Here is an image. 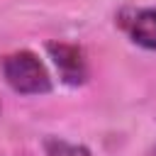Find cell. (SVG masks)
Segmentation results:
<instances>
[{
    "label": "cell",
    "instance_id": "7a4b0ae2",
    "mask_svg": "<svg viewBox=\"0 0 156 156\" xmlns=\"http://www.w3.org/2000/svg\"><path fill=\"white\" fill-rule=\"evenodd\" d=\"M46 51L66 85L78 88L88 80V61H85V54L80 46L68 44V41H49Z\"/></svg>",
    "mask_w": 156,
    "mask_h": 156
},
{
    "label": "cell",
    "instance_id": "6da1fadb",
    "mask_svg": "<svg viewBox=\"0 0 156 156\" xmlns=\"http://www.w3.org/2000/svg\"><path fill=\"white\" fill-rule=\"evenodd\" d=\"M2 78L20 95H46L54 83L46 66L32 51H15L2 58Z\"/></svg>",
    "mask_w": 156,
    "mask_h": 156
},
{
    "label": "cell",
    "instance_id": "3957f363",
    "mask_svg": "<svg viewBox=\"0 0 156 156\" xmlns=\"http://www.w3.org/2000/svg\"><path fill=\"white\" fill-rule=\"evenodd\" d=\"M117 22L136 46L146 51H156V7L124 10Z\"/></svg>",
    "mask_w": 156,
    "mask_h": 156
},
{
    "label": "cell",
    "instance_id": "5b68a950",
    "mask_svg": "<svg viewBox=\"0 0 156 156\" xmlns=\"http://www.w3.org/2000/svg\"><path fill=\"white\" fill-rule=\"evenodd\" d=\"M151 156H156V146H154V151H151Z\"/></svg>",
    "mask_w": 156,
    "mask_h": 156
},
{
    "label": "cell",
    "instance_id": "277c9868",
    "mask_svg": "<svg viewBox=\"0 0 156 156\" xmlns=\"http://www.w3.org/2000/svg\"><path fill=\"white\" fill-rule=\"evenodd\" d=\"M41 146H44L46 156H90L88 146L73 144V141H66V139H58V136H46L41 141Z\"/></svg>",
    "mask_w": 156,
    "mask_h": 156
}]
</instances>
